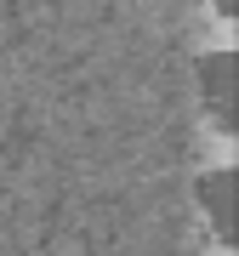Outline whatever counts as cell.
<instances>
[{
    "label": "cell",
    "mask_w": 239,
    "mask_h": 256,
    "mask_svg": "<svg viewBox=\"0 0 239 256\" xmlns=\"http://www.w3.org/2000/svg\"><path fill=\"white\" fill-rule=\"evenodd\" d=\"M194 80H200V102L211 114V126L222 137H234L239 131V57L234 52H205Z\"/></svg>",
    "instance_id": "obj_1"
},
{
    "label": "cell",
    "mask_w": 239,
    "mask_h": 256,
    "mask_svg": "<svg viewBox=\"0 0 239 256\" xmlns=\"http://www.w3.org/2000/svg\"><path fill=\"white\" fill-rule=\"evenodd\" d=\"M194 200H200L205 222H211L216 245H239V171L234 165H216V171H205L200 182H194Z\"/></svg>",
    "instance_id": "obj_2"
},
{
    "label": "cell",
    "mask_w": 239,
    "mask_h": 256,
    "mask_svg": "<svg viewBox=\"0 0 239 256\" xmlns=\"http://www.w3.org/2000/svg\"><path fill=\"white\" fill-rule=\"evenodd\" d=\"M211 12H216L222 23H234V12H239V0H211Z\"/></svg>",
    "instance_id": "obj_3"
}]
</instances>
